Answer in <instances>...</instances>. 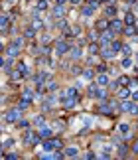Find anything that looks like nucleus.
<instances>
[{
  "instance_id": "obj_1",
  "label": "nucleus",
  "mask_w": 138,
  "mask_h": 160,
  "mask_svg": "<svg viewBox=\"0 0 138 160\" xmlns=\"http://www.w3.org/2000/svg\"><path fill=\"white\" fill-rule=\"evenodd\" d=\"M120 111H126V113H130V115H136V113H138V107L132 103V101H126V103L120 105Z\"/></svg>"
},
{
  "instance_id": "obj_2",
  "label": "nucleus",
  "mask_w": 138,
  "mask_h": 160,
  "mask_svg": "<svg viewBox=\"0 0 138 160\" xmlns=\"http://www.w3.org/2000/svg\"><path fill=\"white\" fill-rule=\"evenodd\" d=\"M69 52V45L67 44H65V42H55V53H57V56H63V53H67Z\"/></svg>"
},
{
  "instance_id": "obj_3",
  "label": "nucleus",
  "mask_w": 138,
  "mask_h": 160,
  "mask_svg": "<svg viewBox=\"0 0 138 160\" xmlns=\"http://www.w3.org/2000/svg\"><path fill=\"white\" fill-rule=\"evenodd\" d=\"M63 156H67V158H73V156H79V148H77V146H69V148H65Z\"/></svg>"
},
{
  "instance_id": "obj_4",
  "label": "nucleus",
  "mask_w": 138,
  "mask_h": 160,
  "mask_svg": "<svg viewBox=\"0 0 138 160\" xmlns=\"http://www.w3.org/2000/svg\"><path fill=\"white\" fill-rule=\"evenodd\" d=\"M108 28H111V30H124L120 20H111V22H108Z\"/></svg>"
},
{
  "instance_id": "obj_5",
  "label": "nucleus",
  "mask_w": 138,
  "mask_h": 160,
  "mask_svg": "<svg viewBox=\"0 0 138 160\" xmlns=\"http://www.w3.org/2000/svg\"><path fill=\"white\" fill-rule=\"evenodd\" d=\"M89 93H91V97H103V89H99V87L91 85V87H89Z\"/></svg>"
},
{
  "instance_id": "obj_6",
  "label": "nucleus",
  "mask_w": 138,
  "mask_h": 160,
  "mask_svg": "<svg viewBox=\"0 0 138 160\" xmlns=\"http://www.w3.org/2000/svg\"><path fill=\"white\" fill-rule=\"evenodd\" d=\"M18 117H20V111H18V109H12V111L6 115V119L8 121H18Z\"/></svg>"
},
{
  "instance_id": "obj_7",
  "label": "nucleus",
  "mask_w": 138,
  "mask_h": 160,
  "mask_svg": "<svg viewBox=\"0 0 138 160\" xmlns=\"http://www.w3.org/2000/svg\"><path fill=\"white\" fill-rule=\"evenodd\" d=\"M119 130H120V134H124V136H128V133H130V125H126V123L119 125Z\"/></svg>"
},
{
  "instance_id": "obj_8",
  "label": "nucleus",
  "mask_w": 138,
  "mask_h": 160,
  "mask_svg": "<svg viewBox=\"0 0 138 160\" xmlns=\"http://www.w3.org/2000/svg\"><path fill=\"white\" fill-rule=\"evenodd\" d=\"M104 14H107V18H115V16H116V8L115 6H107Z\"/></svg>"
},
{
  "instance_id": "obj_9",
  "label": "nucleus",
  "mask_w": 138,
  "mask_h": 160,
  "mask_svg": "<svg viewBox=\"0 0 138 160\" xmlns=\"http://www.w3.org/2000/svg\"><path fill=\"white\" fill-rule=\"evenodd\" d=\"M18 52H20V49H18V45H14V44H12V48L8 49V57H16V56H18Z\"/></svg>"
},
{
  "instance_id": "obj_10",
  "label": "nucleus",
  "mask_w": 138,
  "mask_h": 160,
  "mask_svg": "<svg viewBox=\"0 0 138 160\" xmlns=\"http://www.w3.org/2000/svg\"><path fill=\"white\" fill-rule=\"evenodd\" d=\"M115 49H107V48H104L103 49V57H107V60H111V57H115Z\"/></svg>"
},
{
  "instance_id": "obj_11",
  "label": "nucleus",
  "mask_w": 138,
  "mask_h": 160,
  "mask_svg": "<svg viewBox=\"0 0 138 160\" xmlns=\"http://www.w3.org/2000/svg\"><path fill=\"white\" fill-rule=\"evenodd\" d=\"M97 83H99V85H107V83H108V75H99Z\"/></svg>"
},
{
  "instance_id": "obj_12",
  "label": "nucleus",
  "mask_w": 138,
  "mask_h": 160,
  "mask_svg": "<svg viewBox=\"0 0 138 160\" xmlns=\"http://www.w3.org/2000/svg\"><path fill=\"white\" fill-rule=\"evenodd\" d=\"M120 65H122V69H130V67H132V60H130V57H126V60H122V64H120Z\"/></svg>"
},
{
  "instance_id": "obj_13",
  "label": "nucleus",
  "mask_w": 138,
  "mask_h": 160,
  "mask_svg": "<svg viewBox=\"0 0 138 160\" xmlns=\"http://www.w3.org/2000/svg\"><path fill=\"white\" fill-rule=\"evenodd\" d=\"M119 97H120V99H128V97H130V91H128V89H120Z\"/></svg>"
},
{
  "instance_id": "obj_14",
  "label": "nucleus",
  "mask_w": 138,
  "mask_h": 160,
  "mask_svg": "<svg viewBox=\"0 0 138 160\" xmlns=\"http://www.w3.org/2000/svg\"><path fill=\"white\" fill-rule=\"evenodd\" d=\"M36 6H37V10H48V8H49V4H48V2H44V0H40V2H37Z\"/></svg>"
},
{
  "instance_id": "obj_15",
  "label": "nucleus",
  "mask_w": 138,
  "mask_h": 160,
  "mask_svg": "<svg viewBox=\"0 0 138 160\" xmlns=\"http://www.w3.org/2000/svg\"><path fill=\"white\" fill-rule=\"evenodd\" d=\"M128 152V148H126V144H120L119 146V156H124V154Z\"/></svg>"
},
{
  "instance_id": "obj_16",
  "label": "nucleus",
  "mask_w": 138,
  "mask_h": 160,
  "mask_svg": "<svg viewBox=\"0 0 138 160\" xmlns=\"http://www.w3.org/2000/svg\"><path fill=\"white\" fill-rule=\"evenodd\" d=\"M103 42L104 44H107V42H112V34L107 30V34H103Z\"/></svg>"
},
{
  "instance_id": "obj_17",
  "label": "nucleus",
  "mask_w": 138,
  "mask_h": 160,
  "mask_svg": "<svg viewBox=\"0 0 138 160\" xmlns=\"http://www.w3.org/2000/svg\"><path fill=\"white\" fill-rule=\"evenodd\" d=\"M40 134H41V136H51V129H45L44 127V129L40 130Z\"/></svg>"
},
{
  "instance_id": "obj_18",
  "label": "nucleus",
  "mask_w": 138,
  "mask_h": 160,
  "mask_svg": "<svg viewBox=\"0 0 138 160\" xmlns=\"http://www.w3.org/2000/svg\"><path fill=\"white\" fill-rule=\"evenodd\" d=\"M124 20H126V24H134V14H126Z\"/></svg>"
},
{
  "instance_id": "obj_19",
  "label": "nucleus",
  "mask_w": 138,
  "mask_h": 160,
  "mask_svg": "<svg viewBox=\"0 0 138 160\" xmlns=\"http://www.w3.org/2000/svg\"><path fill=\"white\" fill-rule=\"evenodd\" d=\"M124 34H126V36H134V28H132V26H128V28H124Z\"/></svg>"
},
{
  "instance_id": "obj_20",
  "label": "nucleus",
  "mask_w": 138,
  "mask_h": 160,
  "mask_svg": "<svg viewBox=\"0 0 138 160\" xmlns=\"http://www.w3.org/2000/svg\"><path fill=\"white\" fill-rule=\"evenodd\" d=\"M97 52H99V45L97 44H91L89 45V53H97Z\"/></svg>"
},
{
  "instance_id": "obj_21",
  "label": "nucleus",
  "mask_w": 138,
  "mask_h": 160,
  "mask_svg": "<svg viewBox=\"0 0 138 160\" xmlns=\"http://www.w3.org/2000/svg\"><path fill=\"white\" fill-rule=\"evenodd\" d=\"M71 56H73V57H81L83 52H81V49H71Z\"/></svg>"
},
{
  "instance_id": "obj_22",
  "label": "nucleus",
  "mask_w": 138,
  "mask_h": 160,
  "mask_svg": "<svg viewBox=\"0 0 138 160\" xmlns=\"http://www.w3.org/2000/svg\"><path fill=\"white\" fill-rule=\"evenodd\" d=\"M34 34H36L34 28H28V30H26V38H34Z\"/></svg>"
},
{
  "instance_id": "obj_23",
  "label": "nucleus",
  "mask_w": 138,
  "mask_h": 160,
  "mask_svg": "<svg viewBox=\"0 0 138 160\" xmlns=\"http://www.w3.org/2000/svg\"><path fill=\"white\" fill-rule=\"evenodd\" d=\"M112 49H115V52H120V49H122V44H119V42H115V44H112Z\"/></svg>"
},
{
  "instance_id": "obj_24",
  "label": "nucleus",
  "mask_w": 138,
  "mask_h": 160,
  "mask_svg": "<svg viewBox=\"0 0 138 160\" xmlns=\"http://www.w3.org/2000/svg\"><path fill=\"white\" fill-rule=\"evenodd\" d=\"M12 142H14L12 138H6V140H4V150H6V148H10V146H12Z\"/></svg>"
},
{
  "instance_id": "obj_25",
  "label": "nucleus",
  "mask_w": 138,
  "mask_h": 160,
  "mask_svg": "<svg viewBox=\"0 0 138 160\" xmlns=\"http://www.w3.org/2000/svg\"><path fill=\"white\" fill-rule=\"evenodd\" d=\"M122 52H124V53H126V56H128V53L132 52V49H130V45H122Z\"/></svg>"
},
{
  "instance_id": "obj_26",
  "label": "nucleus",
  "mask_w": 138,
  "mask_h": 160,
  "mask_svg": "<svg viewBox=\"0 0 138 160\" xmlns=\"http://www.w3.org/2000/svg\"><path fill=\"white\" fill-rule=\"evenodd\" d=\"M22 44H24L22 38H16V40H14V45H22Z\"/></svg>"
},
{
  "instance_id": "obj_27",
  "label": "nucleus",
  "mask_w": 138,
  "mask_h": 160,
  "mask_svg": "<svg viewBox=\"0 0 138 160\" xmlns=\"http://www.w3.org/2000/svg\"><path fill=\"white\" fill-rule=\"evenodd\" d=\"M89 40H97V32H91L89 34Z\"/></svg>"
},
{
  "instance_id": "obj_28",
  "label": "nucleus",
  "mask_w": 138,
  "mask_h": 160,
  "mask_svg": "<svg viewBox=\"0 0 138 160\" xmlns=\"http://www.w3.org/2000/svg\"><path fill=\"white\" fill-rule=\"evenodd\" d=\"M132 99H134V101H138V91H134V93H132Z\"/></svg>"
},
{
  "instance_id": "obj_29",
  "label": "nucleus",
  "mask_w": 138,
  "mask_h": 160,
  "mask_svg": "<svg viewBox=\"0 0 138 160\" xmlns=\"http://www.w3.org/2000/svg\"><path fill=\"white\" fill-rule=\"evenodd\" d=\"M132 150H134V152L138 154V140H136V144H134V146H132Z\"/></svg>"
},
{
  "instance_id": "obj_30",
  "label": "nucleus",
  "mask_w": 138,
  "mask_h": 160,
  "mask_svg": "<svg viewBox=\"0 0 138 160\" xmlns=\"http://www.w3.org/2000/svg\"><path fill=\"white\" fill-rule=\"evenodd\" d=\"M69 2H73V4H81V0H69Z\"/></svg>"
},
{
  "instance_id": "obj_31",
  "label": "nucleus",
  "mask_w": 138,
  "mask_h": 160,
  "mask_svg": "<svg viewBox=\"0 0 138 160\" xmlns=\"http://www.w3.org/2000/svg\"><path fill=\"white\" fill-rule=\"evenodd\" d=\"M16 2V0H6V4H14Z\"/></svg>"
},
{
  "instance_id": "obj_32",
  "label": "nucleus",
  "mask_w": 138,
  "mask_h": 160,
  "mask_svg": "<svg viewBox=\"0 0 138 160\" xmlns=\"http://www.w3.org/2000/svg\"><path fill=\"white\" fill-rule=\"evenodd\" d=\"M101 2H111V0H101Z\"/></svg>"
},
{
  "instance_id": "obj_33",
  "label": "nucleus",
  "mask_w": 138,
  "mask_h": 160,
  "mask_svg": "<svg viewBox=\"0 0 138 160\" xmlns=\"http://www.w3.org/2000/svg\"><path fill=\"white\" fill-rule=\"evenodd\" d=\"M128 2H132V0H128Z\"/></svg>"
}]
</instances>
